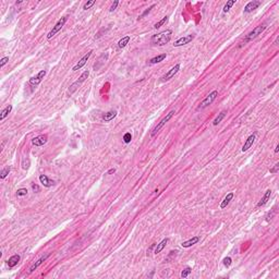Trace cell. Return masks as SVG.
<instances>
[{
	"label": "cell",
	"instance_id": "obj_40",
	"mask_svg": "<svg viewBox=\"0 0 279 279\" xmlns=\"http://www.w3.org/2000/svg\"><path fill=\"white\" fill-rule=\"evenodd\" d=\"M278 150H279V145H277L276 148H275V153L277 154V153H278Z\"/></svg>",
	"mask_w": 279,
	"mask_h": 279
},
{
	"label": "cell",
	"instance_id": "obj_38",
	"mask_svg": "<svg viewBox=\"0 0 279 279\" xmlns=\"http://www.w3.org/2000/svg\"><path fill=\"white\" fill-rule=\"evenodd\" d=\"M32 189H33V191H34L35 193H38L39 191H41V189H39V186L37 185V184H34V183L32 184Z\"/></svg>",
	"mask_w": 279,
	"mask_h": 279
},
{
	"label": "cell",
	"instance_id": "obj_1",
	"mask_svg": "<svg viewBox=\"0 0 279 279\" xmlns=\"http://www.w3.org/2000/svg\"><path fill=\"white\" fill-rule=\"evenodd\" d=\"M171 35H172V32L170 30H166L163 31L160 33H157V34L153 35L150 37V43L153 45H157V46H163L166 44H168L171 39Z\"/></svg>",
	"mask_w": 279,
	"mask_h": 279
},
{
	"label": "cell",
	"instance_id": "obj_8",
	"mask_svg": "<svg viewBox=\"0 0 279 279\" xmlns=\"http://www.w3.org/2000/svg\"><path fill=\"white\" fill-rule=\"evenodd\" d=\"M180 63H177L175 67H172V68L170 69V70L168 71V72L166 73L165 75H163V77H161V81H169V80H171L173 76H175L176 74H177L178 72H179L180 70Z\"/></svg>",
	"mask_w": 279,
	"mask_h": 279
},
{
	"label": "cell",
	"instance_id": "obj_16",
	"mask_svg": "<svg viewBox=\"0 0 279 279\" xmlns=\"http://www.w3.org/2000/svg\"><path fill=\"white\" fill-rule=\"evenodd\" d=\"M20 259H21V257H20V255L19 254L12 255V256L7 261V264H8V266H9V268L15 267V266L19 264V262H20Z\"/></svg>",
	"mask_w": 279,
	"mask_h": 279
},
{
	"label": "cell",
	"instance_id": "obj_13",
	"mask_svg": "<svg viewBox=\"0 0 279 279\" xmlns=\"http://www.w3.org/2000/svg\"><path fill=\"white\" fill-rule=\"evenodd\" d=\"M255 137H256V136H255V134H251V135H250L249 137L246 138V141H245L244 145L242 146V150H241L243 153L246 152V150H249L250 148L252 147L253 143H254V141H255Z\"/></svg>",
	"mask_w": 279,
	"mask_h": 279
},
{
	"label": "cell",
	"instance_id": "obj_17",
	"mask_svg": "<svg viewBox=\"0 0 279 279\" xmlns=\"http://www.w3.org/2000/svg\"><path fill=\"white\" fill-rule=\"evenodd\" d=\"M39 181H41V183L43 184L44 186H46V188H50V186H52L54 184V181L50 180L46 175L39 176Z\"/></svg>",
	"mask_w": 279,
	"mask_h": 279
},
{
	"label": "cell",
	"instance_id": "obj_9",
	"mask_svg": "<svg viewBox=\"0 0 279 279\" xmlns=\"http://www.w3.org/2000/svg\"><path fill=\"white\" fill-rule=\"evenodd\" d=\"M194 35L190 34V35H185V36L183 37H180L179 39H177V41H175V44H173V46L175 47H180V46H183V45H186V44H190L191 41L194 39Z\"/></svg>",
	"mask_w": 279,
	"mask_h": 279
},
{
	"label": "cell",
	"instance_id": "obj_20",
	"mask_svg": "<svg viewBox=\"0 0 279 279\" xmlns=\"http://www.w3.org/2000/svg\"><path fill=\"white\" fill-rule=\"evenodd\" d=\"M168 241H169V239H168V238H166V239H163V240L161 241V242H159L158 244L156 245V247H155V251H154L155 254H158V253H160L161 251H163V250L166 247V245H167Z\"/></svg>",
	"mask_w": 279,
	"mask_h": 279
},
{
	"label": "cell",
	"instance_id": "obj_19",
	"mask_svg": "<svg viewBox=\"0 0 279 279\" xmlns=\"http://www.w3.org/2000/svg\"><path fill=\"white\" fill-rule=\"evenodd\" d=\"M233 196H234V193H233V192L228 193V194L226 195V198H224V201H222V202H221V204H220V208H221V209L226 208V207L228 206V204H229V203H230V201H231L232 198H233Z\"/></svg>",
	"mask_w": 279,
	"mask_h": 279
},
{
	"label": "cell",
	"instance_id": "obj_23",
	"mask_svg": "<svg viewBox=\"0 0 279 279\" xmlns=\"http://www.w3.org/2000/svg\"><path fill=\"white\" fill-rule=\"evenodd\" d=\"M130 39H131V37L129 36V35H127V36L122 37V38L120 39V41H118V47L120 48V49H122V48H124L125 46L129 44Z\"/></svg>",
	"mask_w": 279,
	"mask_h": 279
},
{
	"label": "cell",
	"instance_id": "obj_14",
	"mask_svg": "<svg viewBox=\"0 0 279 279\" xmlns=\"http://www.w3.org/2000/svg\"><path fill=\"white\" fill-rule=\"evenodd\" d=\"M48 257H49V254H46V255H44V256H41V259H37V261L35 262V263L33 264V265L30 267V270H28V272H30V274H31V272H34V270L36 269V268H38L39 266H41V264H43L44 262H45L46 259H48Z\"/></svg>",
	"mask_w": 279,
	"mask_h": 279
},
{
	"label": "cell",
	"instance_id": "obj_35",
	"mask_svg": "<svg viewBox=\"0 0 279 279\" xmlns=\"http://www.w3.org/2000/svg\"><path fill=\"white\" fill-rule=\"evenodd\" d=\"M0 61H1V62H0V67H1V68H2V67L5 66V64L7 63L8 61H9V57H3L2 59L0 60Z\"/></svg>",
	"mask_w": 279,
	"mask_h": 279
},
{
	"label": "cell",
	"instance_id": "obj_21",
	"mask_svg": "<svg viewBox=\"0 0 279 279\" xmlns=\"http://www.w3.org/2000/svg\"><path fill=\"white\" fill-rule=\"evenodd\" d=\"M116 116H117V111L116 110L108 111V112H106V114L102 116V120H104L105 122H109V121L114 120V119L116 118Z\"/></svg>",
	"mask_w": 279,
	"mask_h": 279
},
{
	"label": "cell",
	"instance_id": "obj_27",
	"mask_svg": "<svg viewBox=\"0 0 279 279\" xmlns=\"http://www.w3.org/2000/svg\"><path fill=\"white\" fill-rule=\"evenodd\" d=\"M10 171H11V167H10V166L3 168L2 170H1V172H0V178H1V179H5V178L10 173Z\"/></svg>",
	"mask_w": 279,
	"mask_h": 279
},
{
	"label": "cell",
	"instance_id": "obj_28",
	"mask_svg": "<svg viewBox=\"0 0 279 279\" xmlns=\"http://www.w3.org/2000/svg\"><path fill=\"white\" fill-rule=\"evenodd\" d=\"M236 3V0H229V1H227V3L225 5V7H224V9H222V11L224 12H228L230 9H231L232 6Z\"/></svg>",
	"mask_w": 279,
	"mask_h": 279
},
{
	"label": "cell",
	"instance_id": "obj_32",
	"mask_svg": "<svg viewBox=\"0 0 279 279\" xmlns=\"http://www.w3.org/2000/svg\"><path fill=\"white\" fill-rule=\"evenodd\" d=\"M26 194H27V190L24 188L19 189V190L16 191V195H18V196H24V195H26Z\"/></svg>",
	"mask_w": 279,
	"mask_h": 279
},
{
	"label": "cell",
	"instance_id": "obj_37",
	"mask_svg": "<svg viewBox=\"0 0 279 279\" xmlns=\"http://www.w3.org/2000/svg\"><path fill=\"white\" fill-rule=\"evenodd\" d=\"M118 5H119V1H117V0H116V1H115V2L112 3V6H111V7H110L109 11H110V12H114L115 10H116V8H117V6H118Z\"/></svg>",
	"mask_w": 279,
	"mask_h": 279
},
{
	"label": "cell",
	"instance_id": "obj_26",
	"mask_svg": "<svg viewBox=\"0 0 279 279\" xmlns=\"http://www.w3.org/2000/svg\"><path fill=\"white\" fill-rule=\"evenodd\" d=\"M168 19H169V16H168V15L163 16V18L161 19V20L159 21V22H157L156 24L154 25V27H155V28H159V27H161V26H163V25H165L166 23L168 22Z\"/></svg>",
	"mask_w": 279,
	"mask_h": 279
},
{
	"label": "cell",
	"instance_id": "obj_5",
	"mask_svg": "<svg viewBox=\"0 0 279 279\" xmlns=\"http://www.w3.org/2000/svg\"><path fill=\"white\" fill-rule=\"evenodd\" d=\"M265 30H266V25H265V24H263V25H259V26H256V27H255V28H254V30L252 31V32H250L249 34H247L246 36H245V38H244V44H246V43H249V41H253V39H255L257 36H259V35H261L262 33H263Z\"/></svg>",
	"mask_w": 279,
	"mask_h": 279
},
{
	"label": "cell",
	"instance_id": "obj_2",
	"mask_svg": "<svg viewBox=\"0 0 279 279\" xmlns=\"http://www.w3.org/2000/svg\"><path fill=\"white\" fill-rule=\"evenodd\" d=\"M175 114H176V111H175V110H171V111H169L168 114L166 115V116L163 117V118L161 119V120L159 121L158 123H157V125H156V127H155L154 129H153V131H152V133H150V135H152V136H155V135H156V134L158 133V132L160 131V130L163 129V127H165V124H166V123L168 122V121L170 120L171 118H172V117H173V115H175Z\"/></svg>",
	"mask_w": 279,
	"mask_h": 279
},
{
	"label": "cell",
	"instance_id": "obj_29",
	"mask_svg": "<svg viewBox=\"0 0 279 279\" xmlns=\"http://www.w3.org/2000/svg\"><path fill=\"white\" fill-rule=\"evenodd\" d=\"M191 272H192V269H191L190 267H185L183 270H182V272H181V277H182V278H186V277H188L189 275L191 274Z\"/></svg>",
	"mask_w": 279,
	"mask_h": 279
},
{
	"label": "cell",
	"instance_id": "obj_39",
	"mask_svg": "<svg viewBox=\"0 0 279 279\" xmlns=\"http://www.w3.org/2000/svg\"><path fill=\"white\" fill-rule=\"evenodd\" d=\"M115 172H116V169L112 168V169H110V170L107 171V175H111V173H115Z\"/></svg>",
	"mask_w": 279,
	"mask_h": 279
},
{
	"label": "cell",
	"instance_id": "obj_12",
	"mask_svg": "<svg viewBox=\"0 0 279 279\" xmlns=\"http://www.w3.org/2000/svg\"><path fill=\"white\" fill-rule=\"evenodd\" d=\"M261 3H262L261 1H256V0L250 1V2L244 7V10H243V12H244V13H250V12H253L255 9H257V8L261 6Z\"/></svg>",
	"mask_w": 279,
	"mask_h": 279
},
{
	"label": "cell",
	"instance_id": "obj_33",
	"mask_svg": "<svg viewBox=\"0 0 279 279\" xmlns=\"http://www.w3.org/2000/svg\"><path fill=\"white\" fill-rule=\"evenodd\" d=\"M154 8H155V5H152V6H150V7L148 8V9H146L145 11H144L143 13H142V15L140 16V19H142V18H144V16H146V15H147V14L150 13V11H152V9H154Z\"/></svg>",
	"mask_w": 279,
	"mask_h": 279
},
{
	"label": "cell",
	"instance_id": "obj_6",
	"mask_svg": "<svg viewBox=\"0 0 279 279\" xmlns=\"http://www.w3.org/2000/svg\"><path fill=\"white\" fill-rule=\"evenodd\" d=\"M217 96H218V91L217 89H215V91H213L211 93H209L208 95H207V97L205 98V99L203 100L200 105H198L196 109L200 110V109H204V108H206V107H208L209 105L213 104V102L216 99V98H217Z\"/></svg>",
	"mask_w": 279,
	"mask_h": 279
},
{
	"label": "cell",
	"instance_id": "obj_15",
	"mask_svg": "<svg viewBox=\"0 0 279 279\" xmlns=\"http://www.w3.org/2000/svg\"><path fill=\"white\" fill-rule=\"evenodd\" d=\"M200 240H201L200 237H198V236L192 237V238L189 239V240H186V241H184V242H182L181 243V246L182 247H185V249H186V247H190V246H192V245L196 244V243H198Z\"/></svg>",
	"mask_w": 279,
	"mask_h": 279
},
{
	"label": "cell",
	"instance_id": "obj_3",
	"mask_svg": "<svg viewBox=\"0 0 279 279\" xmlns=\"http://www.w3.org/2000/svg\"><path fill=\"white\" fill-rule=\"evenodd\" d=\"M67 21H68V16H62L61 19H59V20H58V22L54 24V27H52V30L50 31L49 33H48L47 39H51L52 37L54 36V35L57 34V33H59L60 31H61L62 27L64 26V24H66Z\"/></svg>",
	"mask_w": 279,
	"mask_h": 279
},
{
	"label": "cell",
	"instance_id": "obj_18",
	"mask_svg": "<svg viewBox=\"0 0 279 279\" xmlns=\"http://www.w3.org/2000/svg\"><path fill=\"white\" fill-rule=\"evenodd\" d=\"M270 195H272V191H270V190H267V191H266L265 194L263 195V198H261V201H259V202L257 203V207H262V206H264V205H265L266 203H267L268 201H269Z\"/></svg>",
	"mask_w": 279,
	"mask_h": 279
},
{
	"label": "cell",
	"instance_id": "obj_36",
	"mask_svg": "<svg viewBox=\"0 0 279 279\" xmlns=\"http://www.w3.org/2000/svg\"><path fill=\"white\" fill-rule=\"evenodd\" d=\"M278 169H279V163H277L276 165L274 166V168H272L270 169V173H276V172H278Z\"/></svg>",
	"mask_w": 279,
	"mask_h": 279
},
{
	"label": "cell",
	"instance_id": "obj_22",
	"mask_svg": "<svg viewBox=\"0 0 279 279\" xmlns=\"http://www.w3.org/2000/svg\"><path fill=\"white\" fill-rule=\"evenodd\" d=\"M166 57H167V54H159V56H156V57L152 58V59L150 60V64L159 63V62L163 61V60L166 59Z\"/></svg>",
	"mask_w": 279,
	"mask_h": 279
},
{
	"label": "cell",
	"instance_id": "obj_7",
	"mask_svg": "<svg viewBox=\"0 0 279 279\" xmlns=\"http://www.w3.org/2000/svg\"><path fill=\"white\" fill-rule=\"evenodd\" d=\"M46 73H47V72H46V70H41V71H39V72L37 73L36 76L31 77L30 81H28V84H30L31 86H33V87H36L37 85H38L39 83H41V82L43 81V79H44V77H45Z\"/></svg>",
	"mask_w": 279,
	"mask_h": 279
},
{
	"label": "cell",
	"instance_id": "obj_34",
	"mask_svg": "<svg viewBox=\"0 0 279 279\" xmlns=\"http://www.w3.org/2000/svg\"><path fill=\"white\" fill-rule=\"evenodd\" d=\"M231 263H232V259L230 256H227L225 259H224V265H225L226 267H229V266L231 265Z\"/></svg>",
	"mask_w": 279,
	"mask_h": 279
},
{
	"label": "cell",
	"instance_id": "obj_31",
	"mask_svg": "<svg viewBox=\"0 0 279 279\" xmlns=\"http://www.w3.org/2000/svg\"><path fill=\"white\" fill-rule=\"evenodd\" d=\"M95 0H91V1H87L86 3H85L84 6H83V10H87V9H89V8L92 7V6H94L95 5Z\"/></svg>",
	"mask_w": 279,
	"mask_h": 279
},
{
	"label": "cell",
	"instance_id": "obj_25",
	"mask_svg": "<svg viewBox=\"0 0 279 279\" xmlns=\"http://www.w3.org/2000/svg\"><path fill=\"white\" fill-rule=\"evenodd\" d=\"M226 117V111H221L220 114H218V116L215 118V120L213 121V124L214 125H217L219 122H221V120Z\"/></svg>",
	"mask_w": 279,
	"mask_h": 279
},
{
	"label": "cell",
	"instance_id": "obj_30",
	"mask_svg": "<svg viewBox=\"0 0 279 279\" xmlns=\"http://www.w3.org/2000/svg\"><path fill=\"white\" fill-rule=\"evenodd\" d=\"M131 140H132V134L130 132H128V133H125L123 135V141H124L125 144H129L131 142Z\"/></svg>",
	"mask_w": 279,
	"mask_h": 279
},
{
	"label": "cell",
	"instance_id": "obj_10",
	"mask_svg": "<svg viewBox=\"0 0 279 279\" xmlns=\"http://www.w3.org/2000/svg\"><path fill=\"white\" fill-rule=\"evenodd\" d=\"M92 52H93V51H92V50H89V51L87 52V54H85L84 56H83V57H82L81 59H80V61L77 62V63L75 64L74 67H73V68H72V71H76V70H80V69H81V68H83V67L85 66V63H86V61L89 59V57H91Z\"/></svg>",
	"mask_w": 279,
	"mask_h": 279
},
{
	"label": "cell",
	"instance_id": "obj_24",
	"mask_svg": "<svg viewBox=\"0 0 279 279\" xmlns=\"http://www.w3.org/2000/svg\"><path fill=\"white\" fill-rule=\"evenodd\" d=\"M11 110H12V105H8L6 108H3L2 111H1V116H0V121H2L11 112Z\"/></svg>",
	"mask_w": 279,
	"mask_h": 279
},
{
	"label": "cell",
	"instance_id": "obj_4",
	"mask_svg": "<svg viewBox=\"0 0 279 279\" xmlns=\"http://www.w3.org/2000/svg\"><path fill=\"white\" fill-rule=\"evenodd\" d=\"M89 70L84 71V72L82 73L81 76L79 77V80H76V81L73 82L72 84H71L70 89H69V93H70V94H73V93H74V92L76 91V89H79V87L81 86V85L83 84V83H84L85 81H86V79H87V77H89Z\"/></svg>",
	"mask_w": 279,
	"mask_h": 279
},
{
	"label": "cell",
	"instance_id": "obj_11",
	"mask_svg": "<svg viewBox=\"0 0 279 279\" xmlns=\"http://www.w3.org/2000/svg\"><path fill=\"white\" fill-rule=\"evenodd\" d=\"M47 141H48V136L46 134H41V135H38L33 138L32 144L35 146H43L47 143Z\"/></svg>",
	"mask_w": 279,
	"mask_h": 279
}]
</instances>
